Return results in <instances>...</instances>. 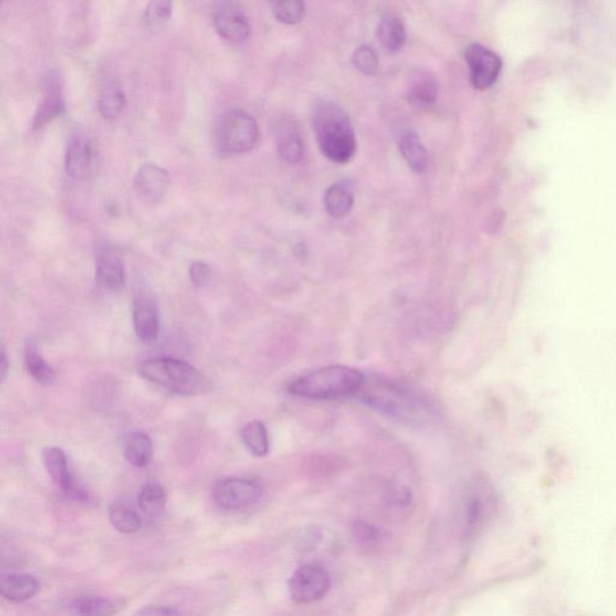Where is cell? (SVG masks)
Here are the masks:
<instances>
[{"label":"cell","mask_w":616,"mask_h":616,"mask_svg":"<svg viewBox=\"0 0 616 616\" xmlns=\"http://www.w3.org/2000/svg\"><path fill=\"white\" fill-rule=\"evenodd\" d=\"M355 398L398 423L423 428L436 420V409L424 395L391 379H365Z\"/></svg>","instance_id":"1"},{"label":"cell","mask_w":616,"mask_h":616,"mask_svg":"<svg viewBox=\"0 0 616 616\" xmlns=\"http://www.w3.org/2000/svg\"><path fill=\"white\" fill-rule=\"evenodd\" d=\"M312 124L319 150L329 161L345 165L355 157L356 139L347 113L330 99L314 105Z\"/></svg>","instance_id":"2"},{"label":"cell","mask_w":616,"mask_h":616,"mask_svg":"<svg viewBox=\"0 0 616 616\" xmlns=\"http://www.w3.org/2000/svg\"><path fill=\"white\" fill-rule=\"evenodd\" d=\"M365 379L363 372L356 368L329 365L292 380L288 393L310 400H338L356 397Z\"/></svg>","instance_id":"3"},{"label":"cell","mask_w":616,"mask_h":616,"mask_svg":"<svg viewBox=\"0 0 616 616\" xmlns=\"http://www.w3.org/2000/svg\"><path fill=\"white\" fill-rule=\"evenodd\" d=\"M139 375L148 382L184 397H196L211 389V383L196 367L173 357H152L142 361Z\"/></svg>","instance_id":"4"},{"label":"cell","mask_w":616,"mask_h":616,"mask_svg":"<svg viewBox=\"0 0 616 616\" xmlns=\"http://www.w3.org/2000/svg\"><path fill=\"white\" fill-rule=\"evenodd\" d=\"M215 135L217 146L224 154H245L260 140V125L249 112L229 109L217 122Z\"/></svg>","instance_id":"5"},{"label":"cell","mask_w":616,"mask_h":616,"mask_svg":"<svg viewBox=\"0 0 616 616\" xmlns=\"http://www.w3.org/2000/svg\"><path fill=\"white\" fill-rule=\"evenodd\" d=\"M262 489L260 483L250 478L222 479L212 490V497L218 507L227 511L249 508L260 500Z\"/></svg>","instance_id":"6"},{"label":"cell","mask_w":616,"mask_h":616,"mask_svg":"<svg viewBox=\"0 0 616 616\" xmlns=\"http://www.w3.org/2000/svg\"><path fill=\"white\" fill-rule=\"evenodd\" d=\"M332 579L329 573L315 565H306L296 569L288 581L291 597L298 603H313L329 592Z\"/></svg>","instance_id":"7"},{"label":"cell","mask_w":616,"mask_h":616,"mask_svg":"<svg viewBox=\"0 0 616 616\" xmlns=\"http://www.w3.org/2000/svg\"><path fill=\"white\" fill-rule=\"evenodd\" d=\"M465 58L475 90H488L497 81L502 70V59L497 53L481 44H471Z\"/></svg>","instance_id":"8"},{"label":"cell","mask_w":616,"mask_h":616,"mask_svg":"<svg viewBox=\"0 0 616 616\" xmlns=\"http://www.w3.org/2000/svg\"><path fill=\"white\" fill-rule=\"evenodd\" d=\"M216 32L228 43L241 45L250 37L249 17L233 3H219L214 11Z\"/></svg>","instance_id":"9"},{"label":"cell","mask_w":616,"mask_h":616,"mask_svg":"<svg viewBox=\"0 0 616 616\" xmlns=\"http://www.w3.org/2000/svg\"><path fill=\"white\" fill-rule=\"evenodd\" d=\"M170 185L169 171L154 163H146L136 171L133 187L143 203L155 205L165 199Z\"/></svg>","instance_id":"10"},{"label":"cell","mask_w":616,"mask_h":616,"mask_svg":"<svg viewBox=\"0 0 616 616\" xmlns=\"http://www.w3.org/2000/svg\"><path fill=\"white\" fill-rule=\"evenodd\" d=\"M97 154L92 140L85 133H78L70 139L66 154V173L74 180H85L93 173Z\"/></svg>","instance_id":"11"},{"label":"cell","mask_w":616,"mask_h":616,"mask_svg":"<svg viewBox=\"0 0 616 616\" xmlns=\"http://www.w3.org/2000/svg\"><path fill=\"white\" fill-rule=\"evenodd\" d=\"M41 456L49 477L67 496L74 497L76 500L86 498V494L76 485L72 478L66 452L58 447H47Z\"/></svg>","instance_id":"12"},{"label":"cell","mask_w":616,"mask_h":616,"mask_svg":"<svg viewBox=\"0 0 616 616\" xmlns=\"http://www.w3.org/2000/svg\"><path fill=\"white\" fill-rule=\"evenodd\" d=\"M95 277L99 285L105 291L119 292L124 288V264L115 250L106 249L98 254Z\"/></svg>","instance_id":"13"},{"label":"cell","mask_w":616,"mask_h":616,"mask_svg":"<svg viewBox=\"0 0 616 616\" xmlns=\"http://www.w3.org/2000/svg\"><path fill=\"white\" fill-rule=\"evenodd\" d=\"M133 326L139 340L143 344H154L159 335V312L154 300L139 296L133 307Z\"/></svg>","instance_id":"14"},{"label":"cell","mask_w":616,"mask_h":616,"mask_svg":"<svg viewBox=\"0 0 616 616\" xmlns=\"http://www.w3.org/2000/svg\"><path fill=\"white\" fill-rule=\"evenodd\" d=\"M64 110H66V104H64L62 90H60L59 79L57 75H48L47 83H45L43 101L37 106L36 115H34L33 128L45 127L49 122L62 115Z\"/></svg>","instance_id":"15"},{"label":"cell","mask_w":616,"mask_h":616,"mask_svg":"<svg viewBox=\"0 0 616 616\" xmlns=\"http://www.w3.org/2000/svg\"><path fill=\"white\" fill-rule=\"evenodd\" d=\"M276 146L280 157L289 165H296L302 161L303 140L294 121L284 119L279 122L276 127Z\"/></svg>","instance_id":"16"},{"label":"cell","mask_w":616,"mask_h":616,"mask_svg":"<svg viewBox=\"0 0 616 616\" xmlns=\"http://www.w3.org/2000/svg\"><path fill=\"white\" fill-rule=\"evenodd\" d=\"M39 590V581L30 574H6L0 583V593L3 599L9 602H25L36 596Z\"/></svg>","instance_id":"17"},{"label":"cell","mask_w":616,"mask_h":616,"mask_svg":"<svg viewBox=\"0 0 616 616\" xmlns=\"http://www.w3.org/2000/svg\"><path fill=\"white\" fill-rule=\"evenodd\" d=\"M124 600L101 596H81L72 602L76 616H115L124 606Z\"/></svg>","instance_id":"18"},{"label":"cell","mask_w":616,"mask_h":616,"mask_svg":"<svg viewBox=\"0 0 616 616\" xmlns=\"http://www.w3.org/2000/svg\"><path fill=\"white\" fill-rule=\"evenodd\" d=\"M398 150L407 165L414 173H424L428 166V152L417 133L412 131L403 132L398 140Z\"/></svg>","instance_id":"19"},{"label":"cell","mask_w":616,"mask_h":616,"mask_svg":"<svg viewBox=\"0 0 616 616\" xmlns=\"http://www.w3.org/2000/svg\"><path fill=\"white\" fill-rule=\"evenodd\" d=\"M355 205V193L348 182H337L329 187L324 196L326 212L334 218H344Z\"/></svg>","instance_id":"20"},{"label":"cell","mask_w":616,"mask_h":616,"mask_svg":"<svg viewBox=\"0 0 616 616\" xmlns=\"http://www.w3.org/2000/svg\"><path fill=\"white\" fill-rule=\"evenodd\" d=\"M124 458L136 469L150 465L154 458V443L144 432H133L124 443Z\"/></svg>","instance_id":"21"},{"label":"cell","mask_w":616,"mask_h":616,"mask_svg":"<svg viewBox=\"0 0 616 616\" xmlns=\"http://www.w3.org/2000/svg\"><path fill=\"white\" fill-rule=\"evenodd\" d=\"M127 98L123 89L116 80H106L99 94L98 108L101 115L108 120L116 119L123 112Z\"/></svg>","instance_id":"22"},{"label":"cell","mask_w":616,"mask_h":616,"mask_svg":"<svg viewBox=\"0 0 616 616\" xmlns=\"http://www.w3.org/2000/svg\"><path fill=\"white\" fill-rule=\"evenodd\" d=\"M377 37L379 43L383 45L388 51L398 52L405 47L407 34L405 26L400 18L395 15L388 14L380 18L377 27Z\"/></svg>","instance_id":"23"},{"label":"cell","mask_w":616,"mask_h":616,"mask_svg":"<svg viewBox=\"0 0 616 616\" xmlns=\"http://www.w3.org/2000/svg\"><path fill=\"white\" fill-rule=\"evenodd\" d=\"M109 519L113 528L121 534H134L142 527V516L124 501H115L110 504Z\"/></svg>","instance_id":"24"},{"label":"cell","mask_w":616,"mask_h":616,"mask_svg":"<svg viewBox=\"0 0 616 616\" xmlns=\"http://www.w3.org/2000/svg\"><path fill=\"white\" fill-rule=\"evenodd\" d=\"M138 504L143 515L150 518H157L165 509V489L159 483H147L139 494Z\"/></svg>","instance_id":"25"},{"label":"cell","mask_w":616,"mask_h":616,"mask_svg":"<svg viewBox=\"0 0 616 616\" xmlns=\"http://www.w3.org/2000/svg\"><path fill=\"white\" fill-rule=\"evenodd\" d=\"M437 97H439V83L431 76L420 75L410 83L409 99L418 108H429L435 104Z\"/></svg>","instance_id":"26"},{"label":"cell","mask_w":616,"mask_h":616,"mask_svg":"<svg viewBox=\"0 0 616 616\" xmlns=\"http://www.w3.org/2000/svg\"><path fill=\"white\" fill-rule=\"evenodd\" d=\"M241 440L247 450L257 458L268 455L270 439L268 429L260 420L247 423L241 430Z\"/></svg>","instance_id":"27"},{"label":"cell","mask_w":616,"mask_h":616,"mask_svg":"<svg viewBox=\"0 0 616 616\" xmlns=\"http://www.w3.org/2000/svg\"><path fill=\"white\" fill-rule=\"evenodd\" d=\"M25 364L27 371L41 386H51L55 382L56 375L53 368L45 361L34 344L27 345L25 351Z\"/></svg>","instance_id":"28"},{"label":"cell","mask_w":616,"mask_h":616,"mask_svg":"<svg viewBox=\"0 0 616 616\" xmlns=\"http://www.w3.org/2000/svg\"><path fill=\"white\" fill-rule=\"evenodd\" d=\"M272 14L284 25H296L305 16V4L299 0L272 3Z\"/></svg>","instance_id":"29"},{"label":"cell","mask_w":616,"mask_h":616,"mask_svg":"<svg viewBox=\"0 0 616 616\" xmlns=\"http://www.w3.org/2000/svg\"><path fill=\"white\" fill-rule=\"evenodd\" d=\"M173 11V4L165 2V0H155V2L148 3L143 13L144 25L150 28H159L165 26L171 16Z\"/></svg>","instance_id":"30"},{"label":"cell","mask_w":616,"mask_h":616,"mask_svg":"<svg viewBox=\"0 0 616 616\" xmlns=\"http://www.w3.org/2000/svg\"><path fill=\"white\" fill-rule=\"evenodd\" d=\"M353 64L356 69L364 75H374L378 70V57L377 53L371 48L361 47L356 49L353 55Z\"/></svg>","instance_id":"31"},{"label":"cell","mask_w":616,"mask_h":616,"mask_svg":"<svg viewBox=\"0 0 616 616\" xmlns=\"http://www.w3.org/2000/svg\"><path fill=\"white\" fill-rule=\"evenodd\" d=\"M189 279L196 287H205L211 279V269L207 262L194 261L189 266Z\"/></svg>","instance_id":"32"},{"label":"cell","mask_w":616,"mask_h":616,"mask_svg":"<svg viewBox=\"0 0 616 616\" xmlns=\"http://www.w3.org/2000/svg\"><path fill=\"white\" fill-rule=\"evenodd\" d=\"M134 616H181L176 608L170 606H147L142 608Z\"/></svg>","instance_id":"33"},{"label":"cell","mask_w":616,"mask_h":616,"mask_svg":"<svg viewBox=\"0 0 616 616\" xmlns=\"http://www.w3.org/2000/svg\"><path fill=\"white\" fill-rule=\"evenodd\" d=\"M0 374H2L3 382L6 379L7 374H9V363H7L5 348H4V345L2 347V359H0Z\"/></svg>","instance_id":"34"}]
</instances>
